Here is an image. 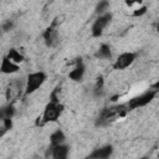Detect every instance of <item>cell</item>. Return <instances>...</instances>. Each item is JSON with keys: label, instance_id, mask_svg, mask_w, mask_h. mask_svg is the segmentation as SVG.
<instances>
[{"label": "cell", "instance_id": "obj_21", "mask_svg": "<svg viewBox=\"0 0 159 159\" xmlns=\"http://www.w3.org/2000/svg\"><path fill=\"white\" fill-rule=\"evenodd\" d=\"M157 31H158V32H159V24H158V25H157Z\"/></svg>", "mask_w": 159, "mask_h": 159}, {"label": "cell", "instance_id": "obj_2", "mask_svg": "<svg viewBox=\"0 0 159 159\" xmlns=\"http://www.w3.org/2000/svg\"><path fill=\"white\" fill-rule=\"evenodd\" d=\"M128 111H129V108L127 104H117V106L107 107L102 111V113L98 118L99 123L101 124H108L111 122H114V120L124 117Z\"/></svg>", "mask_w": 159, "mask_h": 159}, {"label": "cell", "instance_id": "obj_10", "mask_svg": "<svg viewBox=\"0 0 159 159\" xmlns=\"http://www.w3.org/2000/svg\"><path fill=\"white\" fill-rule=\"evenodd\" d=\"M113 147L111 144H106L102 145L99 148H96L88 157L89 158H94V159H107L113 154Z\"/></svg>", "mask_w": 159, "mask_h": 159}, {"label": "cell", "instance_id": "obj_5", "mask_svg": "<svg viewBox=\"0 0 159 159\" xmlns=\"http://www.w3.org/2000/svg\"><path fill=\"white\" fill-rule=\"evenodd\" d=\"M112 14L108 11L106 14L98 15L97 19L93 21L92 26H91V35L93 37H101L104 32V29L109 25V22L112 21Z\"/></svg>", "mask_w": 159, "mask_h": 159}, {"label": "cell", "instance_id": "obj_11", "mask_svg": "<svg viewBox=\"0 0 159 159\" xmlns=\"http://www.w3.org/2000/svg\"><path fill=\"white\" fill-rule=\"evenodd\" d=\"M70 153V147L63 143L55 147H51V157L55 159H66Z\"/></svg>", "mask_w": 159, "mask_h": 159}, {"label": "cell", "instance_id": "obj_6", "mask_svg": "<svg viewBox=\"0 0 159 159\" xmlns=\"http://www.w3.org/2000/svg\"><path fill=\"white\" fill-rule=\"evenodd\" d=\"M137 60V53L132 52V51H125L118 55V57L116 58L114 63H113V68L114 70H125L129 66H132L134 63V61Z\"/></svg>", "mask_w": 159, "mask_h": 159}, {"label": "cell", "instance_id": "obj_7", "mask_svg": "<svg viewBox=\"0 0 159 159\" xmlns=\"http://www.w3.org/2000/svg\"><path fill=\"white\" fill-rule=\"evenodd\" d=\"M84 72H86L84 63L82 62L81 58H78L76 61V65L73 66V68L68 72V78L73 82H81L84 77Z\"/></svg>", "mask_w": 159, "mask_h": 159}, {"label": "cell", "instance_id": "obj_3", "mask_svg": "<svg viewBox=\"0 0 159 159\" xmlns=\"http://www.w3.org/2000/svg\"><path fill=\"white\" fill-rule=\"evenodd\" d=\"M63 112V106L60 103V101H52L50 99V102L45 106L43 113L41 116V124H46V123H53L57 122L61 117Z\"/></svg>", "mask_w": 159, "mask_h": 159}, {"label": "cell", "instance_id": "obj_20", "mask_svg": "<svg viewBox=\"0 0 159 159\" xmlns=\"http://www.w3.org/2000/svg\"><path fill=\"white\" fill-rule=\"evenodd\" d=\"M152 88H154V89H157V91H158V92H159V81H158V82H157V83H154V84H153V87H152Z\"/></svg>", "mask_w": 159, "mask_h": 159}, {"label": "cell", "instance_id": "obj_1", "mask_svg": "<svg viewBox=\"0 0 159 159\" xmlns=\"http://www.w3.org/2000/svg\"><path fill=\"white\" fill-rule=\"evenodd\" d=\"M46 80H47V75L43 71L30 72L25 80V84H24L25 96H30V94L35 93L40 87H42V84L46 82Z\"/></svg>", "mask_w": 159, "mask_h": 159}, {"label": "cell", "instance_id": "obj_18", "mask_svg": "<svg viewBox=\"0 0 159 159\" xmlns=\"http://www.w3.org/2000/svg\"><path fill=\"white\" fill-rule=\"evenodd\" d=\"M142 1H143V0H124L125 5H127L128 7H132V6H134V5H140Z\"/></svg>", "mask_w": 159, "mask_h": 159}, {"label": "cell", "instance_id": "obj_19", "mask_svg": "<svg viewBox=\"0 0 159 159\" xmlns=\"http://www.w3.org/2000/svg\"><path fill=\"white\" fill-rule=\"evenodd\" d=\"M11 27H12V22H11L10 20L2 24V31H4V32H6V31H9V30H10Z\"/></svg>", "mask_w": 159, "mask_h": 159}, {"label": "cell", "instance_id": "obj_13", "mask_svg": "<svg viewBox=\"0 0 159 159\" xmlns=\"http://www.w3.org/2000/svg\"><path fill=\"white\" fill-rule=\"evenodd\" d=\"M94 56H96L97 58H99V60H111V58H112V50H111L109 45L102 43V45L98 47V50L96 51Z\"/></svg>", "mask_w": 159, "mask_h": 159}, {"label": "cell", "instance_id": "obj_9", "mask_svg": "<svg viewBox=\"0 0 159 159\" xmlns=\"http://www.w3.org/2000/svg\"><path fill=\"white\" fill-rule=\"evenodd\" d=\"M0 71L4 75H12V73H16L20 71V65L11 61L7 56H4L2 61H1V66H0Z\"/></svg>", "mask_w": 159, "mask_h": 159}, {"label": "cell", "instance_id": "obj_8", "mask_svg": "<svg viewBox=\"0 0 159 159\" xmlns=\"http://www.w3.org/2000/svg\"><path fill=\"white\" fill-rule=\"evenodd\" d=\"M43 42L47 47H55L58 43V31L56 30L55 26H50L45 30L43 35H42Z\"/></svg>", "mask_w": 159, "mask_h": 159}, {"label": "cell", "instance_id": "obj_14", "mask_svg": "<svg viewBox=\"0 0 159 159\" xmlns=\"http://www.w3.org/2000/svg\"><path fill=\"white\" fill-rule=\"evenodd\" d=\"M6 56H7L11 61H14V62H16V63H19V65H20L21 62H24V61H25L24 55H22L20 51H17L16 48H10Z\"/></svg>", "mask_w": 159, "mask_h": 159}, {"label": "cell", "instance_id": "obj_15", "mask_svg": "<svg viewBox=\"0 0 159 159\" xmlns=\"http://www.w3.org/2000/svg\"><path fill=\"white\" fill-rule=\"evenodd\" d=\"M108 9H109V1L108 0H99L97 2V5H96L94 11H96V14L98 16V15H102V14L108 12Z\"/></svg>", "mask_w": 159, "mask_h": 159}, {"label": "cell", "instance_id": "obj_12", "mask_svg": "<svg viewBox=\"0 0 159 159\" xmlns=\"http://www.w3.org/2000/svg\"><path fill=\"white\" fill-rule=\"evenodd\" d=\"M63 143H66V135L62 129H57L53 133H51V135H50V145L51 147L63 144Z\"/></svg>", "mask_w": 159, "mask_h": 159}, {"label": "cell", "instance_id": "obj_16", "mask_svg": "<svg viewBox=\"0 0 159 159\" xmlns=\"http://www.w3.org/2000/svg\"><path fill=\"white\" fill-rule=\"evenodd\" d=\"M14 116V107L11 104H9L6 108L2 109V117H6V118H12Z\"/></svg>", "mask_w": 159, "mask_h": 159}, {"label": "cell", "instance_id": "obj_4", "mask_svg": "<svg viewBox=\"0 0 159 159\" xmlns=\"http://www.w3.org/2000/svg\"><path fill=\"white\" fill-rule=\"evenodd\" d=\"M157 93H158V91L154 89V88H152V89H147V91L142 92L140 94H138V96L130 98V99L128 101V103H127L129 111H130V109H138V108L145 107L147 104H149V103L155 98Z\"/></svg>", "mask_w": 159, "mask_h": 159}, {"label": "cell", "instance_id": "obj_17", "mask_svg": "<svg viewBox=\"0 0 159 159\" xmlns=\"http://www.w3.org/2000/svg\"><path fill=\"white\" fill-rule=\"evenodd\" d=\"M145 12H147V6H139V7H137V9L132 12V15L138 17V16H143Z\"/></svg>", "mask_w": 159, "mask_h": 159}]
</instances>
